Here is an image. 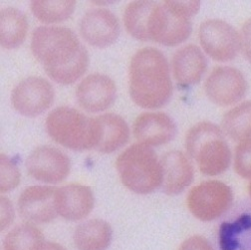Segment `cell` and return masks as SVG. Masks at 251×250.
Listing matches in <instances>:
<instances>
[{
    "instance_id": "cell-1",
    "label": "cell",
    "mask_w": 251,
    "mask_h": 250,
    "mask_svg": "<svg viewBox=\"0 0 251 250\" xmlns=\"http://www.w3.org/2000/svg\"><path fill=\"white\" fill-rule=\"evenodd\" d=\"M31 51L55 82L70 85L88 69L89 55L73 31L66 27L42 26L34 30Z\"/></svg>"
},
{
    "instance_id": "cell-2",
    "label": "cell",
    "mask_w": 251,
    "mask_h": 250,
    "mask_svg": "<svg viewBox=\"0 0 251 250\" xmlns=\"http://www.w3.org/2000/svg\"><path fill=\"white\" fill-rule=\"evenodd\" d=\"M132 100L145 109L164 107L172 98L173 84L166 56L158 49L147 47L132 58L129 70Z\"/></svg>"
},
{
    "instance_id": "cell-3",
    "label": "cell",
    "mask_w": 251,
    "mask_h": 250,
    "mask_svg": "<svg viewBox=\"0 0 251 250\" xmlns=\"http://www.w3.org/2000/svg\"><path fill=\"white\" fill-rule=\"evenodd\" d=\"M185 149L201 174L208 176L225 173L231 161V152L223 130L210 122H201L187 132Z\"/></svg>"
},
{
    "instance_id": "cell-4",
    "label": "cell",
    "mask_w": 251,
    "mask_h": 250,
    "mask_svg": "<svg viewBox=\"0 0 251 250\" xmlns=\"http://www.w3.org/2000/svg\"><path fill=\"white\" fill-rule=\"evenodd\" d=\"M116 167L123 184L136 194H151L162 184L161 161L151 147L133 145L119 155Z\"/></svg>"
},
{
    "instance_id": "cell-5",
    "label": "cell",
    "mask_w": 251,
    "mask_h": 250,
    "mask_svg": "<svg viewBox=\"0 0 251 250\" xmlns=\"http://www.w3.org/2000/svg\"><path fill=\"white\" fill-rule=\"evenodd\" d=\"M46 130L56 143L73 150L94 149L95 146L94 119L70 107L53 110L46 119Z\"/></svg>"
},
{
    "instance_id": "cell-6",
    "label": "cell",
    "mask_w": 251,
    "mask_h": 250,
    "mask_svg": "<svg viewBox=\"0 0 251 250\" xmlns=\"http://www.w3.org/2000/svg\"><path fill=\"white\" fill-rule=\"evenodd\" d=\"M233 195L230 187L219 180L203 181L190 192L187 206L201 222H211L223 216L231 206Z\"/></svg>"
},
{
    "instance_id": "cell-7",
    "label": "cell",
    "mask_w": 251,
    "mask_h": 250,
    "mask_svg": "<svg viewBox=\"0 0 251 250\" xmlns=\"http://www.w3.org/2000/svg\"><path fill=\"white\" fill-rule=\"evenodd\" d=\"M191 18L177 11L171 1L156 3L150 25L151 41L165 46H176L190 37Z\"/></svg>"
},
{
    "instance_id": "cell-8",
    "label": "cell",
    "mask_w": 251,
    "mask_h": 250,
    "mask_svg": "<svg viewBox=\"0 0 251 250\" xmlns=\"http://www.w3.org/2000/svg\"><path fill=\"white\" fill-rule=\"evenodd\" d=\"M199 35L204 52L218 62L234 59L240 49V35L233 26L221 19L202 22Z\"/></svg>"
},
{
    "instance_id": "cell-9",
    "label": "cell",
    "mask_w": 251,
    "mask_h": 250,
    "mask_svg": "<svg viewBox=\"0 0 251 250\" xmlns=\"http://www.w3.org/2000/svg\"><path fill=\"white\" fill-rule=\"evenodd\" d=\"M54 90L51 84L40 77H29L12 91L11 103L22 116L36 117L53 104Z\"/></svg>"
},
{
    "instance_id": "cell-10",
    "label": "cell",
    "mask_w": 251,
    "mask_h": 250,
    "mask_svg": "<svg viewBox=\"0 0 251 250\" xmlns=\"http://www.w3.org/2000/svg\"><path fill=\"white\" fill-rule=\"evenodd\" d=\"M204 90L212 103L227 107L239 102L245 96L247 82L239 70L221 66L212 70L205 81Z\"/></svg>"
},
{
    "instance_id": "cell-11",
    "label": "cell",
    "mask_w": 251,
    "mask_h": 250,
    "mask_svg": "<svg viewBox=\"0 0 251 250\" xmlns=\"http://www.w3.org/2000/svg\"><path fill=\"white\" fill-rule=\"evenodd\" d=\"M26 170L31 176L39 181L59 183L70 173V160L68 155L59 149L42 146L28 155Z\"/></svg>"
},
{
    "instance_id": "cell-12",
    "label": "cell",
    "mask_w": 251,
    "mask_h": 250,
    "mask_svg": "<svg viewBox=\"0 0 251 250\" xmlns=\"http://www.w3.org/2000/svg\"><path fill=\"white\" fill-rule=\"evenodd\" d=\"M56 189L33 185L27 187L18 199V211L24 220L34 224H48L58 212L55 203Z\"/></svg>"
},
{
    "instance_id": "cell-13",
    "label": "cell",
    "mask_w": 251,
    "mask_h": 250,
    "mask_svg": "<svg viewBox=\"0 0 251 250\" xmlns=\"http://www.w3.org/2000/svg\"><path fill=\"white\" fill-rule=\"evenodd\" d=\"M76 96L79 105L89 113H100L110 108L117 96L114 81L103 74L87 76L78 86Z\"/></svg>"
},
{
    "instance_id": "cell-14",
    "label": "cell",
    "mask_w": 251,
    "mask_h": 250,
    "mask_svg": "<svg viewBox=\"0 0 251 250\" xmlns=\"http://www.w3.org/2000/svg\"><path fill=\"white\" fill-rule=\"evenodd\" d=\"M80 33L90 45L105 48L117 41L120 35V24L111 11L93 9L82 17Z\"/></svg>"
},
{
    "instance_id": "cell-15",
    "label": "cell",
    "mask_w": 251,
    "mask_h": 250,
    "mask_svg": "<svg viewBox=\"0 0 251 250\" xmlns=\"http://www.w3.org/2000/svg\"><path fill=\"white\" fill-rule=\"evenodd\" d=\"M94 195L87 185L70 183L56 190L55 203L59 215L67 221H81L94 207Z\"/></svg>"
},
{
    "instance_id": "cell-16",
    "label": "cell",
    "mask_w": 251,
    "mask_h": 250,
    "mask_svg": "<svg viewBox=\"0 0 251 250\" xmlns=\"http://www.w3.org/2000/svg\"><path fill=\"white\" fill-rule=\"evenodd\" d=\"M176 125L164 113H145L134 123V136L140 144L159 147L173 141L176 135Z\"/></svg>"
},
{
    "instance_id": "cell-17",
    "label": "cell",
    "mask_w": 251,
    "mask_h": 250,
    "mask_svg": "<svg viewBox=\"0 0 251 250\" xmlns=\"http://www.w3.org/2000/svg\"><path fill=\"white\" fill-rule=\"evenodd\" d=\"M161 161L162 191L168 196L181 194L194 179V168L179 150L166 152Z\"/></svg>"
},
{
    "instance_id": "cell-18",
    "label": "cell",
    "mask_w": 251,
    "mask_h": 250,
    "mask_svg": "<svg viewBox=\"0 0 251 250\" xmlns=\"http://www.w3.org/2000/svg\"><path fill=\"white\" fill-rule=\"evenodd\" d=\"M95 146L103 153H111L124 147L130 139L128 124L119 115L105 114L94 118Z\"/></svg>"
},
{
    "instance_id": "cell-19",
    "label": "cell",
    "mask_w": 251,
    "mask_h": 250,
    "mask_svg": "<svg viewBox=\"0 0 251 250\" xmlns=\"http://www.w3.org/2000/svg\"><path fill=\"white\" fill-rule=\"evenodd\" d=\"M206 67L205 56L198 46L193 44L177 50L172 61L173 74L178 85L182 87H190L200 83Z\"/></svg>"
},
{
    "instance_id": "cell-20",
    "label": "cell",
    "mask_w": 251,
    "mask_h": 250,
    "mask_svg": "<svg viewBox=\"0 0 251 250\" xmlns=\"http://www.w3.org/2000/svg\"><path fill=\"white\" fill-rule=\"evenodd\" d=\"M112 237L111 225L102 220H90L79 225L73 234L78 250H107Z\"/></svg>"
},
{
    "instance_id": "cell-21",
    "label": "cell",
    "mask_w": 251,
    "mask_h": 250,
    "mask_svg": "<svg viewBox=\"0 0 251 250\" xmlns=\"http://www.w3.org/2000/svg\"><path fill=\"white\" fill-rule=\"evenodd\" d=\"M156 5L154 1L141 0L131 2L124 13V23L130 35L137 40L147 42L150 38V25L153 9Z\"/></svg>"
},
{
    "instance_id": "cell-22",
    "label": "cell",
    "mask_w": 251,
    "mask_h": 250,
    "mask_svg": "<svg viewBox=\"0 0 251 250\" xmlns=\"http://www.w3.org/2000/svg\"><path fill=\"white\" fill-rule=\"evenodd\" d=\"M28 21L23 12L8 7L0 13V42L5 49L20 46L27 35Z\"/></svg>"
},
{
    "instance_id": "cell-23",
    "label": "cell",
    "mask_w": 251,
    "mask_h": 250,
    "mask_svg": "<svg viewBox=\"0 0 251 250\" xmlns=\"http://www.w3.org/2000/svg\"><path fill=\"white\" fill-rule=\"evenodd\" d=\"M223 132L235 142L251 139V101H245L229 110L224 117Z\"/></svg>"
},
{
    "instance_id": "cell-24",
    "label": "cell",
    "mask_w": 251,
    "mask_h": 250,
    "mask_svg": "<svg viewBox=\"0 0 251 250\" xmlns=\"http://www.w3.org/2000/svg\"><path fill=\"white\" fill-rule=\"evenodd\" d=\"M74 0H34L31 2V10L33 15L44 23H57L65 21L71 17L75 10Z\"/></svg>"
},
{
    "instance_id": "cell-25",
    "label": "cell",
    "mask_w": 251,
    "mask_h": 250,
    "mask_svg": "<svg viewBox=\"0 0 251 250\" xmlns=\"http://www.w3.org/2000/svg\"><path fill=\"white\" fill-rule=\"evenodd\" d=\"M43 242V234L36 226L23 224L14 227L5 236L3 250H37Z\"/></svg>"
},
{
    "instance_id": "cell-26",
    "label": "cell",
    "mask_w": 251,
    "mask_h": 250,
    "mask_svg": "<svg viewBox=\"0 0 251 250\" xmlns=\"http://www.w3.org/2000/svg\"><path fill=\"white\" fill-rule=\"evenodd\" d=\"M251 228V216L242 214L236 222L225 223L219 229V244L222 250H236L239 246L237 236Z\"/></svg>"
},
{
    "instance_id": "cell-27",
    "label": "cell",
    "mask_w": 251,
    "mask_h": 250,
    "mask_svg": "<svg viewBox=\"0 0 251 250\" xmlns=\"http://www.w3.org/2000/svg\"><path fill=\"white\" fill-rule=\"evenodd\" d=\"M20 173L15 163L6 154H0V192L8 193L19 184Z\"/></svg>"
},
{
    "instance_id": "cell-28",
    "label": "cell",
    "mask_w": 251,
    "mask_h": 250,
    "mask_svg": "<svg viewBox=\"0 0 251 250\" xmlns=\"http://www.w3.org/2000/svg\"><path fill=\"white\" fill-rule=\"evenodd\" d=\"M234 170L246 179H251V139L240 142L235 150Z\"/></svg>"
},
{
    "instance_id": "cell-29",
    "label": "cell",
    "mask_w": 251,
    "mask_h": 250,
    "mask_svg": "<svg viewBox=\"0 0 251 250\" xmlns=\"http://www.w3.org/2000/svg\"><path fill=\"white\" fill-rule=\"evenodd\" d=\"M240 49L247 61L251 63V18L248 19L241 28Z\"/></svg>"
},
{
    "instance_id": "cell-30",
    "label": "cell",
    "mask_w": 251,
    "mask_h": 250,
    "mask_svg": "<svg viewBox=\"0 0 251 250\" xmlns=\"http://www.w3.org/2000/svg\"><path fill=\"white\" fill-rule=\"evenodd\" d=\"M178 250H214L209 241L200 235H195L184 240Z\"/></svg>"
},
{
    "instance_id": "cell-31",
    "label": "cell",
    "mask_w": 251,
    "mask_h": 250,
    "mask_svg": "<svg viewBox=\"0 0 251 250\" xmlns=\"http://www.w3.org/2000/svg\"><path fill=\"white\" fill-rule=\"evenodd\" d=\"M0 204H1L0 226H1V230H3L12 223L14 211H13V206L7 198L1 197V199H0Z\"/></svg>"
},
{
    "instance_id": "cell-32",
    "label": "cell",
    "mask_w": 251,
    "mask_h": 250,
    "mask_svg": "<svg viewBox=\"0 0 251 250\" xmlns=\"http://www.w3.org/2000/svg\"><path fill=\"white\" fill-rule=\"evenodd\" d=\"M171 3L177 11L188 18L194 17L201 8V2L196 1V0H193V1H171Z\"/></svg>"
},
{
    "instance_id": "cell-33",
    "label": "cell",
    "mask_w": 251,
    "mask_h": 250,
    "mask_svg": "<svg viewBox=\"0 0 251 250\" xmlns=\"http://www.w3.org/2000/svg\"><path fill=\"white\" fill-rule=\"evenodd\" d=\"M37 250H67L66 248L63 247L62 245L56 243V242H43Z\"/></svg>"
},
{
    "instance_id": "cell-34",
    "label": "cell",
    "mask_w": 251,
    "mask_h": 250,
    "mask_svg": "<svg viewBox=\"0 0 251 250\" xmlns=\"http://www.w3.org/2000/svg\"><path fill=\"white\" fill-rule=\"evenodd\" d=\"M248 191H249V196H250V198H251V181H250V183H249V189H248Z\"/></svg>"
}]
</instances>
